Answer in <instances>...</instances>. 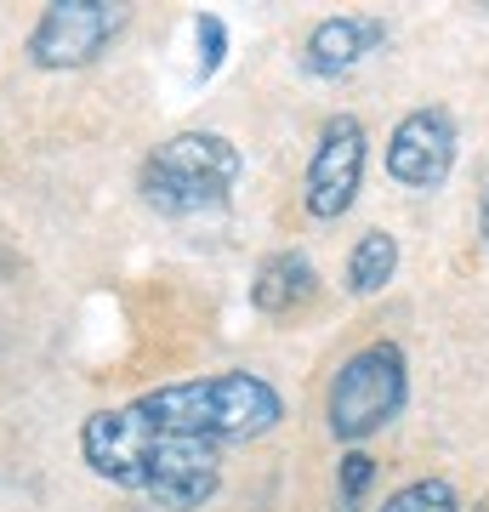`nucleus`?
<instances>
[{
	"instance_id": "20e7f679",
	"label": "nucleus",
	"mask_w": 489,
	"mask_h": 512,
	"mask_svg": "<svg viewBox=\"0 0 489 512\" xmlns=\"http://www.w3.org/2000/svg\"><path fill=\"white\" fill-rule=\"evenodd\" d=\"M404 404V353L393 342H370L330 382V433L347 444L370 439Z\"/></svg>"
},
{
	"instance_id": "7ed1b4c3",
	"label": "nucleus",
	"mask_w": 489,
	"mask_h": 512,
	"mask_svg": "<svg viewBox=\"0 0 489 512\" xmlns=\"http://www.w3.org/2000/svg\"><path fill=\"white\" fill-rule=\"evenodd\" d=\"M239 183V148L217 131H177L143 165V200L165 217L217 211Z\"/></svg>"
},
{
	"instance_id": "9b49d317",
	"label": "nucleus",
	"mask_w": 489,
	"mask_h": 512,
	"mask_svg": "<svg viewBox=\"0 0 489 512\" xmlns=\"http://www.w3.org/2000/svg\"><path fill=\"white\" fill-rule=\"evenodd\" d=\"M381 512H461V501H455V490L444 478H416V484H404V490L387 495Z\"/></svg>"
},
{
	"instance_id": "6e6552de",
	"label": "nucleus",
	"mask_w": 489,
	"mask_h": 512,
	"mask_svg": "<svg viewBox=\"0 0 489 512\" xmlns=\"http://www.w3.org/2000/svg\"><path fill=\"white\" fill-rule=\"evenodd\" d=\"M381 40H387L381 18H330V23H319V29L308 35L302 63H308V74H319V80H336V74L359 69Z\"/></svg>"
},
{
	"instance_id": "f03ea898",
	"label": "nucleus",
	"mask_w": 489,
	"mask_h": 512,
	"mask_svg": "<svg viewBox=\"0 0 489 512\" xmlns=\"http://www.w3.org/2000/svg\"><path fill=\"white\" fill-rule=\"evenodd\" d=\"M154 427H171V433H188V439H256L279 421V393H273L262 376H245V370H228V376H200V382H171L154 387L137 399Z\"/></svg>"
},
{
	"instance_id": "39448f33",
	"label": "nucleus",
	"mask_w": 489,
	"mask_h": 512,
	"mask_svg": "<svg viewBox=\"0 0 489 512\" xmlns=\"http://www.w3.org/2000/svg\"><path fill=\"white\" fill-rule=\"evenodd\" d=\"M126 6L114 0H57L46 6L29 35V57L40 69H86L109 52V40L126 29Z\"/></svg>"
},
{
	"instance_id": "4468645a",
	"label": "nucleus",
	"mask_w": 489,
	"mask_h": 512,
	"mask_svg": "<svg viewBox=\"0 0 489 512\" xmlns=\"http://www.w3.org/2000/svg\"><path fill=\"white\" fill-rule=\"evenodd\" d=\"M484 239H489V188H484Z\"/></svg>"
},
{
	"instance_id": "423d86ee",
	"label": "nucleus",
	"mask_w": 489,
	"mask_h": 512,
	"mask_svg": "<svg viewBox=\"0 0 489 512\" xmlns=\"http://www.w3.org/2000/svg\"><path fill=\"white\" fill-rule=\"evenodd\" d=\"M359 177H364V126L353 114H336L308 165V211L319 222H336L359 194Z\"/></svg>"
},
{
	"instance_id": "f8f14e48",
	"label": "nucleus",
	"mask_w": 489,
	"mask_h": 512,
	"mask_svg": "<svg viewBox=\"0 0 489 512\" xmlns=\"http://www.w3.org/2000/svg\"><path fill=\"white\" fill-rule=\"evenodd\" d=\"M370 478H376V461L364 456V450H353L342 461V512H359V495L370 490Z\"/></svg>"
},
{
	"instance_id": "ddd939ff",
	"label": "nucleus",
	"mask_w": 489,
	"mask_h": 512,
	"mask_svg": "<svg viewBox=\"0 0 489 512\" xmlns=\"http://www.w3.org/2000/svg\"><path fill=\"white\" fill-rule=\"evenodd\" d=\"M194 35H200V46H205V57H200V80H211V74L222 69V46H228V29H222V18H211V12H205V18L194 23Z\"/></svg>"
},
{
	"instance_id": "f257e3e1",
	"label": "nucleus",
	"mask_w": 489,
	"mask_h": 512,
	"mask_svg": "<svg viewBox=\"0 0 489 512\" xmlns=\"http://www.w3.org/2000/svg\"><path fill=\"white\" fill-rule=\"evenodd\" d=\"M80 450H86L91 473H103L109 484L154 495L171 512L205 507L222 484V456L217 444L154 427V421L126 404V410H97L80 427Z\"/></svg>"
},
{
	"instance_id": "2eb2a0df",
	"label": "nucleus",
	"mask_w": 489,
	"mask_h": 512,
	"mask_svg": "<svg viewBox=\"0 0 489 512\" xmlns=\"http://www.w3.org/2000/svg\"><path fill=\"white\" fill-rule=\"evenodd\" d=\"M478 512H489V501H478Z\"/></svg>"
},
{
	"instance_id": "9d476101",
	"label": "nucleus",
	"mask_w": 489,
	"mask_h": 512,
	"mask_svg": "<svg viewBox=\"0 0 489 512\" xmlns=\"http://www.w3.org/2000/svg\"><path fill=\"white\" fill-rule=\"evenodd\" d=\"M393 268H399V239L381 234V228H370V234L353 245V256H347V291L353 296H376L387 279H393Z\"/></svg>"
},
{
	"instance_id": "0eeeda50",
	"label": "nucleus",
	"mask_w": 489,
	"mask_h": 512,
	"mask_svg": "<svg viewBox=\"0 0 489 512\" xmlns=\"http://www.w3.org/2000/svg\"><path fill=\"white\" fill-rule=\"evenodd\" d=\"M450 165H455V126H450V114H444V109L404 114L399 131H393V143H387V171H393L404 188L427 194V188H438L444 177H450Z\"/></svg>"
},
{
	"instance_id": "1a4fd4ad",
	"label": "nucleus",
	"mask_w": 489,
	"mask_h": 512,
	"mask_svg": "<svg viewBox=\"0 0 489 512\" xmlns=\"http://www.w3.org/2000/svg\"><path fill=\"white\" fill-rule=\"evenodd\" d=\"M313 291H319V274L302 251H273L251 279V302L262 313H296L302 302H313Z\"/></svg>"
}]
</instances>
